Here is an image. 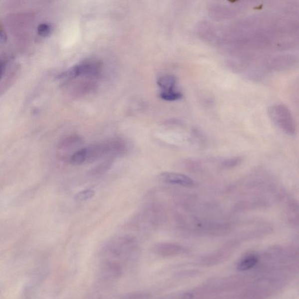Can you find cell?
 Listing matches in <instances>:
<instances>
[{
  "instance_id": "obj_8",
  "label": "cell",
  "mask_w": 299,
  "mask_h": 299,
  "mask_svg": "<svg viewBox=\"0 0 299 299\" xmlns=\"http://www.w3.org/2000/svg\"><path fill=\"white\" fill-rule=\"evenodd\" d=\"M102 273L105 279L114 280L122 276V270L121 266L115 261H106L102 267Z\"/></svg>"
},
{
  "instance_id": "obj_15",
  "label": "cell",
  "mask_w": 299,
  "mask_h": 299,
  "mask_svg": "<svg viewBox=\"0 0 299 299\" xmlns=\"http://www.w3.org/2000/svg\"><path fill=\"white\" fill-rule=\"evenodd\" d=\"M151 295L149 294L141 292H129L123 295L121 299H149Z\"/></svg>"
},
{
  "instance_id": "obj_18",
  "label": "cell",
  "mask_w": 299,
  "mask_h": 299,
  "mask_svg": "<svg viewBox=\"0 0 299 299\" xmlns=\"http://www.w3.org/2000/svg\"><path fill=\"white\" fill-rule=\"evenodd\" d=\"M6 37L5 36V34L3 30H0V40L2 41V42H4Z\"/></svg>"
},
{
  "instance_id": "obj_1",
  "label": "cell",
  "mask_w": 299,
  "mask_h": 299,
  "mask_svg": "<svg viewBox=\"0 0 299 299\" xmlns=\"http://www.w3.org/2000/svg\"><path fill=\"white\" fill-rule=\"evenodd\" d=\"M271 120L278 128L289 135H295L297 132V124L294 116L286 106L275 105L269 109Z\"/></svg>"
},
{
  "instance_id": "obj_9",
  "label": "cell",
  "mask_w": 299,
  "mask_h": 299,
  "mask_svg": "<svg viewBox=\"0 0 299 299\" xmlns=\"http://www.w3.org/2000/svg\"><path fill=\"white\" fill-rule=\"evenodd\" d=\"M260 257L254 253L246 254L239 261L237 268L240 271H246L252 269L259 262Z\"/></svg>"
},
{
  "instance_id": "obj_16",
  "label": "cell",
  "mask_w": 299,
  "mask_h": 299,
  "mask_svg": "<svg viewBox=\"0 0 299 299\" xmlns=\"http://www.w3.org/2000/svg\"><path fill=\"white\" fill-rule=\"evenodd\" d=\"M94 195L95 191L94 190H85L78 192V193L75 195V199L78 202H84L93 198Z\"/></svg>"
},
{
  "instance_id": "obj_19",
  "label": "cell",
  "mask_w": 299,
  "mask_h": 299,
  "mask_svg": "<svg viewBox=\"0 0 299 299\" xmlns=\"http://www.w3.org/2000/svg\"><path fill=\"white\" fill-rule=\"evenodd\" d=\"M4 64L3 63V61L0 60V79H1L2 74L3 73V70H4Z\"/></svg>"
},
{
  "instance_id": "obj_13",
  "label": "cell",
  "mask_w": 299,
  "mask_h": 299,
  "mask_svg": "<svg viewBox=\"0 0 299 299\" xmlns=\"http://www.w3.org/2000/svg\"><path fill=\"white\" fill-rule=\"evenodd\" d=\"M160 97L164 100L168 101H178L183 98L181 92L175 90L171 91L161 92Z\"/></svg>"
},
{
  "instance_id": "obj_11",
  "label": "cell",
  "mask_w": 299,
  "mask_h": 299,
  "mask_svg": "<svg viewBox=\"0 0 299 299\" xmlns=\"http://www.w3.org/2000/svg\"><path fill=\"white\" fill-rule=\"evenodd\" d=\"M113 159H105L103 160L101 163L92 168L90 170V174L93 176H99L104 174L111 168L113 163Z\"/></svg>"
},
{
  "instance_id": "obj_7",
  "label": "cell",
  "mask_w": 299,
  "mask_h": 299,
  "mask_svg": "<svg viewBox=\"0 0 299 299\" xmlns=\"http://www.w3.org/2000/svg\"><path fill=\"white\" fill-rule=\"evenodd\" d=\"M85 151V163H92L106 157L104 143L92 144L84 148Z\"/></svg>"
},
{
  "instance_id": "obj_6",
  "label": "cell",
  "mask_w": 299,
  "mask_h": 299,
  "mask_svg": "<svg viewBox=\"0 0 299 299\" xmlns=\"http://www.w3.org/2000/svg\"><path fill=\"white\" fill-rule=\"evenodd\" d=\"M154 250L158 255L163 257H175L186 252L183 247L169 243L159 244L154 247Z\"/></svg>"
},
{
  "instance_id": "obj_17",
  "label": "cell",
  "mask_w": 299,
  "mask_h": 299,
  "mask_svg": "<svg viewBox=\"0 0 299 299\" xmlns=\"http://www.w3.org/2000/svg\"><path fill=\"white\" fill-rule=\"evenodd\" d=\"M51 27L49 24L42 23L37 27V33L42 37H46L50 35Z\"/></svg>"
},
{
  "instance_id": "obj_14",
  "label": "cell",
  "mask_w": 299,
  "mask_h": 299,
  "mask_svg": "<svg viewBox=\"0 0 299 299\" xmlns=\"http://www.w3.org/2000/svg\"><path fill=\"white\" fill-rule=\"evenodd\" d=\"M243 159L240 157L230 158L223 161L222 167L224 169H230L239 166L242 163Z\"/></svg>"
},
{
  "instance_id": "obj_10",
  "label": "cell",
  "mask_w": 299,
  "mask_h": 299,
  "mask_svg": "<svg viewBox=\"0 0 299 299\" xmlns=\"http://www.w3.org/2000/svg\"><path fill=\"white\" fill-rule=\"evenodd\" d=\"M177 80L173 75H165L161 77L157 81V84L161 88L163 89L162 92L171 91L175 90Z\"/></svg>"
},
{
  "instance_id": "obj_2",
  "label": "cell",
  "mask_w": 299,
  "mask_h": 299,
  "mask_svg": "<svg viewBox=\"0 0 299 299\" xmlns=\"http://www.w3.org/2000/svg\"><path fill=\"white\" fill-rule=\"evenodd\" d=\"M100 61L88 59L70 68L59 75V78L72 80L80 75H96L100 73L102 69Z\"/></svg>"
},
{
  "instance_id": "obj_5",
  "label": "cell",
  "mask_w": 299,
  "mask_h": 299,
  "mask_svg": "<svg viewBox=\"0 0 299 299\" xmlns=\"http://www.w3.org/2000/svg\"><path fill=\"white\" fill-rule=\"evenodd\" d=\"M82 139L78 136H70L63 139L57 147L58 156L64 160L69 159L70 151L81 146Z\"/></svg>"
},
{
  "instance_id": "obj_12",
  "label": "cell",
  "mask_w": 299,
  "mask_h": 299,
  "mask_svg": "<svg viewBox=\"0 0 299 299\" xmlns=\"http://www.w3.org/2000/svg\"><path fill=\"white\" fill-rule=\"evenodd\" d=\"M68 161L75 166H79V165L85 163V156L84 148H81L73 153Z\"/></svg>"
},
{
  "instance_id": "obj_3",
  "label": "cell",
  "mask_w": 299,
  "mask_h": 299,
  "mask_svg": "<svg viewBox=\"0 0 299 299\" xmlns=\"http://www.w3.org/2000/svg\"><path fill=\"white\" fill-rule=\"evenodd\" d=\"M160 180L164 183L180 185L186 188L195 187V182L192 178L183 174L164 172L159 175Z\"/></svg>"
},
{
  "instance_id": "obj_4",
  "label": "cell",
  "mask_w": 299,
  "mask_h": 299,
  "mask_svg": "<svg viewBox=\"0 0 299 299\" xmlns=\"http://www.w3.org/2000/svg\"><path fill=\"white\" fill-rule=\"evenodd\" d=\"M105 159L114 160L116 157L124 155L127 152V146L124 141L121 139H113L104 143Z\"/></svg>"
}]
</instances>
